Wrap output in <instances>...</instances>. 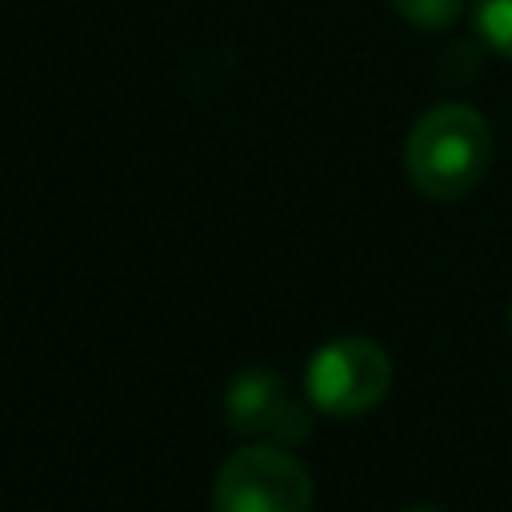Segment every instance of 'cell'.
Instances as JSON below:
<instances>
[{
	"mask_svg": "<svg viewBox=\"0 0 512 512\" xmlns=\"http://www.w3.org/2000/svg\"><path fill=\"white\" fill-rule=\"evenodd\" d=\"M496 140L488 120L472 104H436L428 108L404 144V168L416 192L428 200L468 196L492 168Z\"/></svg>",
	"mask_w": 512,
	"mask_h": 512,
	"instance_id": "1",
	"label": "cell"
},
{
	"mask_svg": "<svg viewBox=\"0 0 512 512\" xmlns=\"http://www.w3.org/2000/svg\"><path fill=\"white\" fill-rule=\"evenodd\" d=\"M212 512H312V476L284 444L256 440L220 464Z\"/></svg>",
	"mask_w": 512,
	"mask_h": 512,
	"instance_id": "2",
	"label": "cell"
},
{
	"mask_svg": "<svg viewBox=\"0 0 512 512\" xmlns=\"http://www.w3.org/2000/svg\"><path fill=\"white\" fill-rule=\"evenodd\" d=\"M308 400L328 416H360L392 388V360L376 340L340 336L312 352L304 372Z\"/></svg>",
	"mask_w": 512,
	"mask_h": 512,
	"instance_id": "3",
	"label": "cell"
},
{
	"mask_svg": "<svg viewBox=\"0 0 512 512\" xmlns=\"http://www.w3.org/2000/svg\"><path fill=\"white\" fill-rule=\"evenodd\" d=\"M228 428L240 436H260L268 444H296L308 436V408L284 384V376L268 368L240 372L224 396Z\"/></svg>",
	"mask_w": 512,
	"mask_h": 512,
	"instance_id": "4",
	"label": "cell"
},
{
	"mask_svg": "<svg viewBox=\"0 0 512 512\" xmlns=\"http://www.w3.org/2000/svg\"><path fill=\"white\" fill-rule=\"evenodd\" d=\"M476 36L512 60V0H476Z\"/></svg>",
	"mask_w": 512,
	"mask_h": 512,
	"instance_id": "5",
	"label": "cell"
},
{
	"mask_svg": "<svg viewBox=\"0 0 512 512\" xmlns=\"http://www.w3.org/2000/svg\"><path fill=\"white\" fill-rule=\"evenodd\" d=\"M392 8L408 24H416L424 32H436V28L456 24V16L464 12V0H392Z\"/></svg>",
	"mask_w": 512,
	"mask_h": 512,
	"instance_id": "6",
	"label": "cell"
},
{
	"mask_svg": "<svg viewBox=\"0 0 512 512\" xmlns=\"http://www.w3.org/2000/svg\"><path fill=\"white\" fill-rule=\"evenodd\" d=\"M404 512H444V508H432V504H416V508H404Z\"/></svg>",
	"mask_w": 512,
	"mask_h": 512,
	"instance_id": "7",
	"label": "cell"
}]
</instances>
